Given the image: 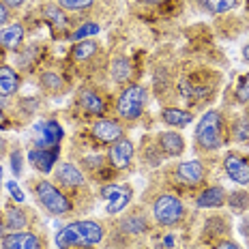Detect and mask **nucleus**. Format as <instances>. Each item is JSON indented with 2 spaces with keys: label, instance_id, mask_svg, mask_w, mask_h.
<instances>
[{
  "label": "nucleus",
  "instance_id": "1",
  "mask_svg": "<svg viewBox=\"0 0 249 249\" xmlns=\"http://www.w3.org/2000/svg\"><path fill=\"white\" fill-rule=\"evenodd\" d=\"M103 228L97 221H73L60 228L56 234V247L58 249H80L92 247L101 243Z\"/></svg>",
  "mask_w": 249,
  "mask_h": 249
},
{
  "label": "nucleus",
  "instance_id": "2",
  "mask_svg": "<svg viewBox=\"0 0 249 249\" xmlns=\"http://www.w3.org/2000/svg\"><path fill=\"white\" fill-rule=\"evenodd\" d=\"M224 116L217 110H209L196 124V142L202 150H217L219 146H224Z\"/></svg>",
  "mask_w": 249,
  "mask_h": 249
},
{
  "label": "nucleus",
  "instance_id": "3",
  "mask_svg": "<svg viewBox=\"0 0 249 249\" xmlns=\"http://www.w3.org/2000/svg\"><path fill=\"white\" fill-rule=\"evenodd\" d=\"M144 106H146V90L142 86H127L124 90L118 95L116 101V112L121 118H127V121H133V118L142 116Z\"/></svg>",
  "mask_w": 249,
  "mask_h": 249
},
{
  "label": "nucleus",
  "instance_id": "4",
  "mask_svg": "<svg viewBox=\"0 0 249 249\" xmlns=\"http://www.w3.org/2000/svg\"><path fill=\"white\" fill-rule=\"evenodd\" d=\"M153 217L161 226H176L185 217V206L176 196L163 194L153 202Z\"/></svg>",
  "mask_w": 249,
  "mask_h": 249
},
{
  "label": "nucleus",
  "instance_id": "5",
  "mask_svg": "<svg viewBox=\"0 0 249 249\" xmlns=\"http://www.w3.org/2000/svg\"><path fill=\"white\" fill-rule=\"evenodd\" d=\"M35 191H37L39 202L52 213V215H67V213L73 209L71 200L67 198L60 189H56V185L48 183V180H39L37 187H35Z\"/></svg>",
  "mask_w": 249,
  "mask_h": 249
},
{
  "label": "nucleus",
  "instance_id": "6",
  "mask_svg": "<svg viewBox=\"0 0 249 249\" xmlns=\"http://www.w3.org/2000/svg\"><path fill=\"white\" fill-rule=\"evenodd\" d=\"M101 196H103V200H106L107 213H110V215H118V213L124 211V206L131 202L133 189L129 185H106L101 189Z\"/></svg>",
  "mask_w": 249,
  "mask_h": 249
},
{
  "label": "nucleus",
  "instance_id": "7",
  "mask_svg": "<svg viewBox=\"0 0 249 249\" xmlns=\"http://www.w3.org/2000/svg\"><path fill=\"white\" fill-rule=\"evenodd\" d=\"M33 131L39 148H56L62 140V127L56 121H39Z\"/></svg>",
  "mask_w": 249,
  "mask_h": 249
},
{
  "label": "nucleus",
  "instance_id": "8",
  "mask_svg": "<svg viewBox=\"0 0 249 249\" xmlns=\"http://www.w3.org/2000/svg\"><path fill=\"white\" fill-rule=\"evenodd\" d=\"M224 170L234 183L238 185H249V161L236 153H228L224 157Z\"/></svg>",
  "mask_w": 249,
  "mask_h": 249
},
{
  "label": "nucleus",
  "instance_id": "9",
  "mask_svg": "<svg viewBox=\"0 0 249 249\" xmlns=\"http://www.w3.org/2000/svg\"><path fill=\"white\" fill-rule=\"evenodd\" d=\"M90 133L92 138H97L103 144H114L116 140L123 138V127L116 121H112V118H101V121L92 124Z\"/></svg>",
  "mask_w": 249,
  "mask_h": 249
},
{
  "label": "nucleus",
  "instance_id": "10",
  "mask_svg": "<svg viewBox=\"0 0 249 249\" xmlns=\"http://www.w3.org/2000/svg\"><path fill=\"white\" fill-rule=\"evenodd\" d=\"M176 178H178L180 183L189 185V187L200 185L202 180H204V165H202L198 159L178 163V165H176Z\"/></svg>",
  "mask_w": 249,
  "mask_h": 249
},
{
  "label": "nucleus",
  "instance_id": "11",
  "mask_svg": "<svg viewBox=\"0 0 249 249\" xmlns=\"http://www.w3.org/2000/svg\"><path fill=\"white\" fill-rule=\"evenodd\" d=\"M131 159H133V144L129 142L127 138H121L110 146V163L114 168L123 170V168H129L131 165Z\"/></svg>",
  "mask_w": 249,
  "mask_h": 249
},
{
  "label": "nucleus",
  "instance_id": "12",
  "mask_svg": "<svg viewBox=\"0 0 249 249\" xmlns=\"http://www.w3.org/2000/svg\"><path fill=\"white\" fill-rule=\"evenodd\" d=\"M2 249H41V241L39 236L19 230L2 238Z\"/></svg>",
  "mask_w": 249,
  "mask_h": 249
},
{
  "label": "nucleus",
  "instance_id": "13",
  "mask_svg": "<svg viewBox=\"0 0 249 249\" xmlns=\"http://www.w3.org/2000/svg\"><path fill=\"white\" fill-rule=\"evenodd\" d=\"M28 159L37 170H41L43 174H48V172H52L56 159H58V146L56 148H33L28 153Z\"/></svg>",
  "mask_w": 249,
  "mask_h": 249
},
{
  "label": "nucleus",
  "instance_id": "14",
  "mask_svg": "<svg viewBox=\"0 0 249 249\" xmlns=\"http://www.w3.org/2000/svg\"><path fill=\"white\" fill-rule=\"evenodd\" d=\"M226 198L228 196L221 187H209V189H204L198 196L196 206H198V209H219V206L226 204Z\"/></svg>",
  "mask_w": 249,
  "mask_h": 249
},
{
  "label": "nucleus",
  "instance_id": "15",
  "mask_svg": "<svg viewBox=\"0 0 249 249\" xmlns=\"http://www.w3.org/2000/svg\"><path fill=\"white\" fill-rule=\"evenodd\" d=\"M56 178H58L60 185L65 187H80L82 183H84V176H82V172L75 168L73 163H60L58 168H56Z\"/></svg>",
  "mask_w": 249,
  "mask_h": 249
},
{
  "label": "nucleus",
  "instance_id": "16",
  "mask_svg": "<svg viewBox=\"0 0 249 249\" xmlns=\"http://www.w3.org/2000/svg\"><path fill=\"white\" fill-rule=\"evenodd\" d=\"M80 107L88 114H95V116H101L106 112V103H103V99L92 88H84L80 92Z\"/></svg>",
  "mask_w": 249,
  "mask_h": 249
},
{
  "label": "nucleus",
  "instance_id": "17",
  "mask_svg": "<svg viewBox=\"0 0 249 249\" xmlns=\"http://www.w3.org/2000/svg\"><path fill=\"white\" fill-rule=\"evenodd\" d=\"M159 146L163 148V153L168 157H176V155H180L185 150V140L176 131H165L159 136Z\"/></svg>",
  "mask_w": 249,
  "mask_h": 249
},
{
  "label": "nucleus",
  "instance_id": "18",
  "mask_svg": "<svg viewBox=\"0 0 249 249\" xmlns=\"http://www.w3.org/2000/svg\"><path fill=\"white\" fill-rule=\"evenodd\" d=\"M22 39H24L22 24H11V26H7V28L0 30V48H4V50L19 48Z\"/></svg>",
  "mask_w": 249,
  "mask_h": 249
},
{
  "label": "nucleus",
  "instance_id": "19",
  "mask_svg": "<svg viewBox=\"0 0 249 249\" xmlns=\"http://www.w3.org/2000/svg\"><path fill=\"white\" fill-rule=\"evenodd\" d=\"M19 86V77L18 73L11 69V67H0V97L7 99L11 97Z\"/></svg>",
  "mask_w": 249,
  "mask_h": 249
},
{
  "label": "nucleus",
  "instance_id": "20",
  "mask_svg": "<svg viewBox=\"0 0 249 249\" xmlns=\"http://www.w3.org/2000/svg\"><path fill=\"white\" fill-rule=\"evenodd\" d=\"M161 118L165 124H172V127H187V124L194 121V116L189 112L180 110V107H165L161 112Z\"/></svg>",
  "mask_w": 249,
  "mask_h": 249
},
{
  "label": "nucleus",
  "instance_id": "21",
  "mask_svg": "<svg viewBox=\"0 0 249 249\" xmlns=\"http://www.w3.org/2000/svg\"><path fill=\"white\" fill-rule=\"evenodd\" d=\"M4 226L11 228L13 232H19L28 226V219H26L24 211L15 209V206H7V209H4Z\"/></svg>",
  "mask_w": 249,
  "mask_h": 249
},
{
  "label": "nucleus",
  "instance_id": "22",
  "mask_svg": "<svg viewBox=\"0 0 249 249\" xmlns=\"http://www.w3.org/2000/svg\"><path fill=\"white\" fill-rule=\"evenodd\" d=\"M112 77L116 82H121V84L131 77V65H129V60L124 56H118V58L112 60Z\"/></svg>",
  "mask_w": 249,
  "mask_h": 249
},
{
  "label": "nucleus",
  "instance_id": "23",
  "mask_svg": "<svg viewBox=\"0 0 249 249\" xmlns=\"http://www.w3.org/2000/svg\"><path fill=\"white\" fill-rule=\"evenodd\" d=\"M121 228L124 232H131V234H140V232L146 230V219L144 215H129L127 219L121 224Z\"/></svg>",
  "mask_w": 249,
  "mask_h": 249
},
{
  "label": "nucleus",
  "instance_id": "24",
  "mask_svg": "<svg viewBox=\"0 0 249 249\" xmlns=\"http://www.w3.org/2000/svg\"><path fill=\"white\" fill-rule=\"evenodd\" d=\"M202 4H204L211 13H226L236 7L238 0H202Z\"/></svg>",
  "mask_w": 249,
  "mask_h": 249
},
{
  "label": "nucleus",
  "instance_id": "25",
  "mask_svg": "<svg viewBox=\"0 0 249 249\" xmlns=\"http://www.w3.org/2000/svg\"><path fill=\"white\" fill-rule=\"evenodd\" d=\"M97 52V43L95 41H80L73 48V58L77 60H88L92 54Z\"/></svg>",
  "mask_w": 249,
  "mask_h": 249
},
{
  "label": "nucleus",
  "instance_id": "26",
  "mask_svg": "<svg viewBox=\"0 0 249 249\" xmlns=\"http://www.w3.org/2000/svg\"><path fill=\"white\" fill-rule=\"evenodd\" d=\"M41 84L48 88V90H60L62 80H60L58 73H52V71H48V73L41 75Z\"/></svg>",
  "mask_w": 249,
  "mask_h": 249
},
{
  "label": "nucleus",
  "instance_id": "27",
  "mask_svg": "<svg viewBox=\"0 0 249 249\" xmlns=\"http://www.w3.org/2000/svg\"><path fill=\"white\" fill-rule=\"evenodd\" d=\"M95 0H60V7L67 11H84Z\"/></svg>",
  "mask_w": 249,
  "mask_h": 249
},
{
  "label": "nucleus",
  "instance_id": "28",
  "mask_svg": "<svg viewBox=\"0 0 249 249\" xmlns=\"http://www.w3.org/2000/svg\"><path fill=\"white\" fill-rule=\"evenodd\" d=\"M97 33H99V26L86 22L82 28H77L73 33V39H84V37H90V35H97Z\"/></svg>",
  "mask_w": 249,
  "mask_h": 249
},
{
  "label": "nucleus",
  "instance_id": "29",
  "mask_svg": "<svg viewBox=\"0 0 249 249\" xmlns=\"http://www.w3.org/2000/svg\"><path fill=\"white\" fill-rule=\"evenodd\" d=\"M236 95H238V99H241L243 103H249V73L241 80V84H238Z\"/></svg>",
  "mask_w": 249,
  "mask_h": 249
},
{
  "label": "nucleus",
  "instance_id": "30",
  "mask_svg": "<svg viewBox=\"0 0 249 249\" xmlns=\"http://www.w3.org/2000/svg\"><path fill=\"white\" fill-rule=\"evenodd\" d=\"M11 165H13V174L15 176L22 174V155H19V150H13L11 153Z\"/></svg>",
  "mask_w": 249,
  "mask_h": 249
},
{
  "label": "nucleus",
  "instance_id": "31",
  "mask_svg": "<svg viewBox=\"0 0 249 249\" xmlns=\"http://www.w3.org/2000/svg\"><path fill=\"white\" fill-rule=\"evenodd\" d=\"M7 189L11 191V196H13L15 202H24V194H22V189L18 187V183H15V180H9V183H7Z\"/></svg>",
  "mask_w": 249,
  "mask_h": 249
},
{
  "label": "nucleus",
  "instance_id": "32",
  "mask_svg": "<svg viewBox=\"0 0 249 249\" xmlns=\"http://www.w3.org/2000/svg\"><path fill=\"white\" fill-rule=\"evenodd\" d=\"M45 13H48L50 18L54 19V24H58L60 28H62V26H65V18H62V13L58 11V9H54V7H48V9H45Z\"/></svg>",
  "mask_w": 249,
  "mask_h": 249
},
{
  "label": "nucleus",
  "instance_id": "33",
  "mask_svg": "<svg viewBox=\"0 0 249 249\" xmlns=\"http://www.w3.org/2000/svg\"><path fill=\"white\" fill-rule=\"evenodd\" d=\"M9 19V7L4 2H0V24H4Z\"/></svg>",
  "mask_w": 249,
  "mask_h": 249
},
{
  "label": "nucleus",
  "instance_id": "34",
  "mask_svg": "<svg viewBox=\"0 0 249 249\" xmlns=\"http://www.w3.org/2000/svg\"><path fill=\"white\" fill-rule=\"evenodd\" d=\"M215 249H241L236 245V243H232V241H221L219 245H215Z\"/></svg>",
  "mask_w": 249,
  "mask_h": 249
},
{
  "label": "nucleus",
  "instance_id": "35",
  "mask_svg": "<svg viewBox=\"0 0 249 249\" xmlns=\"http://www.w3.org/2000/svg\"><path fill=\"white\" fill-rule=\"evenodd\" d=\"M7 7H22V4L26 2V0H2Z\"/></svg>",
  "mask_w": 249,
  "mask_h": 249
},
{
  "label": "nucleus",
  "instance_id": "36",
  "mask_svg": "<svg viewBox=\"0 0 249 249\" xmlns=\"http://www.w3.org/2000/svg\"><path fill=\"white\" fill-rule=\"evenodd\" d=\"M243 58H245V60L249 62V43L245 45V48H243Z\"/></svg>",
  "mask_w": 249,
  "mask_h": 249
},
{
  "label": "nucleus",
  "instance_id": "37",
  "mask_svg": "<svg viewBox=\"0 0 249 249\" xmlns=\"http://www.w3.org/2000/svg\"><path fill=\"white\" fill-rule=\"evenodd\" d=\"M0 127H7V118H4L2 110H0Z\"/></svg>",
  "mask_w": 249,
  "mask_h": 249
},
{
  "label": "nucleus",
  "instance_id": "38",
  "mask_svg": "<svg viewBox=\"0 0 249 249\" xmlns=\"http://www.w3.org/2000/svg\"><path fill=\"white\" fill-rule=\"evenodd\" d=\"M142 2H146V4H159V2H163V0H142Z\"/></svg>",
  "mask_w": 249,
  "mask_h": 249
},
{
  "label": "nucleus",
  "instance_id": "39",
  "mask_svg": "<svg viewBox=\"0 0 249 249\" xmlns=\"http://www.w3.org/2000/svg\"><path fill=\"white\" fill-rule=\"evenodd\" d=\"M2 174L4 172H2V165H0V187H2Z\"/></svg>",
  "mask_w": 249,
  "mask_h": 249
}]
</instances>
